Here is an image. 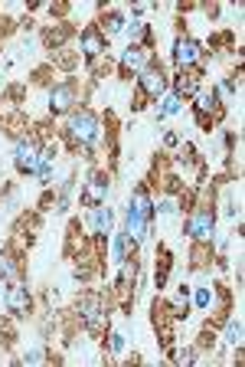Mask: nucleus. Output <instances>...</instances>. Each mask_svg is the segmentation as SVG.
<instances>
[{
	"label": "nucleus",
	"mask_w": 245,
	"mask_h": 367,
	"mask_svg": "<svg viewBox=\"0 0 245 367\" xmlns=\"http://www.w3.org/2000/svg\"><path fill=\"white\" fill-rule=\"evenodd\" d=\"M69 138H72V148H95L98 142V118H95L88 108H76L69 112Z\"/></svg>",
	"instance_id": "nucleus-1"
},
{
	"label": "nucleus",
	"mask_w": 245,
	"mask_h": 367,
	"mask_svg": "<svg viewBox=\"0 0 245 367\" xmlns=\"http://www.w3.org/2000/svg\"><path fill=\"white\" fill-rule=\"evenodd\" d=\"M76 99H79V79H62V82L53 85V92H49V115L72 112Z\"/></svg>",
	"instance_id": "nucleus-2"
},
{
	"label": "nucleus",
	"mask_w": 245,
	"mask_h": 367,
	"mask_svg": "<svg viewBox=\"0 0 245 367\" xmlns=\"http://www.w3.org/2000/svg\"><path fill=\"white\" fill-rule=\"evenodd\" d=\"M79 318H82V325L88 331H102V325L108 321V315H105V309H102V295L85 292L82 299H79Z\"/></svg>",
	"instance_id": "nucleus-3"
},
{
	"label": "nucleus",
	"mask_w": 245,
	"mask_h": 367,
	"mask_svg": "<svg viewBox=\"0 0 245 367\" xmlns=\"http://www.w3.org/2000/svg\"><path fill=\"white\" fill-rule=\"evenodd\" d=\"M39 138H43V135H29V138H20L17 148H13V164H17L20 174H33V170H37Z\"/></svg>",
	"instance_id": "nucleus-4"
},
{
	"label": "nucleus",
	"mask_w": 245,
	"mask_h": 367,
	"mask_svg": "<svg viewBox=\"0 0 245 367\" xmlns=\"http://www.w3.org/2000/svg\"><path fill=\"white\" fill-rule=\"evenodd\" d=\"M213 226H216V217H213V207H197L193 217L187 223V233L197 240L199 246H206L213 240Z\"/></svg>",
	"instance_id": "nucleus-5"
},
{
	"label": "nucleus",
	"mask_w": 245,
	"mask_h": 367,
	"mask_svg": "<svg viewBox=\"0 0 245 367\" xmlns=\"http://www.w3.org/2000/svg\"><path fill=\"white\" fill-rule=\"evenodd\" d=\"M151 66V49L141 46V43H131V46L121 53V63H118V73L131 75V73H144Z\"/></svg>",
	"instance_id": "nucleus-6"
},
{
	"label": "nucleus",
	"mask_w": 245,
	"mask_h": 367,
	"mask_svg": "<svg viewBox=\"0 0 245 367\" xmlns=\"http://www.w3.org/2000/svg\"><path fill=\"white\" fill-rule=\"evenodd\" d=\"M108 187H112V178L105 170H92V178L85 184V194H82V204L85 207H102L105 197H108Z\"/></svg>",
	"instance_id": "nucleus-7"
},
{
	"label": "nucleus",
	"mask_w": 245,
	"mask_h": 367,
	"mask_svg": "<svg viewBox=\"0 0 245 367\" xmlns=\"http://www.w3.org/2000/svg\"><path fill=\"white\" fill-rule=\"evenodd\" d=\"M138 89H141V95L144 99H161L164 92H167V75H164V69L161 66H147L141 73V79H138Z\"/></svg>",
	"instance_id": "nucleus-8"
},
{
	"label": "nucleus",
	"mask_w": 245,
	"mask_h": 367,
	"mask_svg": "<svg viewBox=\"0 0 245 367\" xmlns=\"http://www.w3.org/2000/svg\"><path fill=\"white\" fill-rule=\"evenodd\" d=\"M173 59H177L180 69H197L199 59H203V46H199L197 39L180 37L177 43H173Z\"/></svg>",
	"instance_id": "nucleus-9"
},
{
	"label": "nucleus",
	"mask_w": 245,
	"mask_h": 367,
	"mask_svg": "<svg viewBox=\"0 0 245 367\" xmlns=\"http://www.w3.org/2000/svg\"><path fill=\"white\" fill-rule=\"evenodd\" d=\"M4 305H7V311L13 315V318H23V315H29V292H27V285H10L7 295H4Z\"/></svg>",
	"instance_id": "nucleus-10"
},
{
	"label": "nucleus",
	"mask_w": 245,
	"mask_h": 367,
	"mask_svg": "<svg viewBox=\"0 0 245 367\" xmlns=\"http://www.w3.org/2000/svg\"><path fill=\"white\" fill-rule=\"evenodd\" d=\"M199 79H203V69H180L177 73V82H173V92H177V99H183V95H197L203 85H199Z\"/></svg>",
	"instance_id": "nucleus-11"
},
{
	"label": "nucleus",
	"mask_w": 245,
	"mask_h": 367,
	"mask_svg": "<svg viewBox=\"0 0 245 367\" xmlns=\"http://www.w3.org/2000/svg\"><path fill=\"white\" fill-rule=\"evenodd\" d=\"M82 53H85V59H88V63H95V59L105 53V33L95 27V23L82 30Z\"/></svg>",
	"instance_id": "nucleus-12"
},
{
	"label": "nucleus",
	"mask_w": 245,
	"mask_h": 367,
	"mask_svg": "<svg viewBox=\"0 0 245 367\" xmlns=\"http://www.w3.org/2000/svg\"><path fill=\"white\" fill-rule=\"evenodd\" d=\"M131 210L138 213V217H144L147 223L154 220V204H151V190H147V184H138L131 194Z\"/></svg>",
	"instance_id": "nucleus-13"
},
{
	"label": "nucleus",
	"mask_w": 245,
	"mask_h": 367,
	"mask_svg": "<svg viewBox=\"0 0 245 367\" xmlns=\"http://www.w3.org/2000/svg\"><path fill=\"white\" fill-rule=\"evenodd\" d=\"M53 164H56V144H43V148H39L37 170H33V174H37L43 184H46V180L53 178Z\"/></svg>",
	"instance_id": "nucleus-14"
},
{
	"label": "nucleus",
	"mask_w": 245,
	"mask_h": 367,
	"mask_svg": "<svg viewBox=\"0 0 245 367\" xmlns=\"http://www.w3.org/2000/svg\"><path fill=\"white\" fill-rule=\"evenodd\" d=\"M209 112H213V118H223V108H219V95H216V89H209V92H203V89H199V92H197V115L209 118Z\"/></svg>",
	"instance_id": "nucleus-15"
},
{
	"label": "nucleus",
	"mask_w": 245,
	"mask_h": 367,
	"mask_svg": "<svg viewBox=\"0 0 245 367\" xmlns=\"http://www.w3.org/2000/svg\"><path fill=\"white\" fill-rule=\"evenodd\" d=\"M69 37H72V27H69V23H56V27H49L46 33H43V43H46L49 49H56V46H62Z\"/></svg>",
	"instance_id": "nucleus-16"
},
{
	"label": "nucleus",
	"mask_w": 245,
	"mask_h": 367,
	"mask_svg": "<svg viewBox=\"0 0 245 367\" xmlns=\"http://www.w3.org/2000/svg\"><path fill=\"white\" fill-rule=\"evenodd\" d=\"M102 23L108 27V33H121L124 27H128V20H124V13H118V10H108L102 17Z\"/></svg>",
	"instance_id": "nucleus-17"
},
{
	"label": "nucleus",
	"mask_w": 245,
	"mask_h": 367,
	"mask_svg": "<svg viewBox=\"0 0 245 367\" xmlns=\"http://www.w3.org/2000/svg\"><path fill=\"white\" fill-rule=\"evenodd\" d=\"M180 112V99L177 95H167L161 102V108H157V122H164V118H170V115H177Z\"/></svg>",
	"instance_id": "nucleus-18"
},
{
	"label": "nucleus",
	"mask_w": 245,
	"mask_h": 367,
	"mask_svg": "<svg viewBox=\"0 0 245 367\" xmlns=\"http://www.w3.org/2000/svg\"><path fill=\"white\" fill-rule=\"evenodd\" d=\"M226 344L229 348H239V344H242V321H229L226 325Z\"/></svg>",
	"instance_id": "nucleus-19"
},
{
	"label": "nucleus",
	"mask_w": 245,
	"mask_h": 367,
	"mask_svg": "<svg viewBox=\"0 0 245 367\" xmlns=\"http://www.w3.org/2000/svg\"><path fill=\"white\" fill-rule=\"evenodd\" d=\"M213 299H216V289H209V285L197 289V309H213Z\"/></svg>",
	"instance_id": "nucleus-20"
},
{
	"label": "nucleus",
	"mask_w": 245,
	"mask_h": 367,
	"mask_svg": "<svg viewBox=\"0 0 245 367\" xmlns=\"http://www.w3.org/2000/svg\"><path fill=\"white\" fill-rule=\"evenodd\" d=\"M167 273H170V256L161 253V266H157V275H154V285H157V289H164V282H167Z\"/></svg>",
	"instance_id": "nucleus-21"
},
{
	"label": "nucleus",
	"mask_w": 245,
	"mask_h": 367,
	"mask_svg": "<svg viewBox=\"0 0 245 367\" xmlns=\"http://www.w3.org/2000/svg\"><path fill=\"white\" fill-rule=\"evenodd\" d=\"M173 358H177V364L190 367V364H193V361H197V348H183V351H177Z\"/></svg>",
	"instance_id": "nucleus-22"
},
{
	"label": "nucleus",
	"mask_w": 245,
	"mask_h": 367,
	"mask_svg": "<svg viewBox=\"0 0 245 367\" xmlns=\"http://www.w3.org/2000/svg\"><path fill=\"white\" fill-rule=\"evenodd\" d=\"M112 351H114V354H121V351H124V338H121V335H112Z\"/></svg>",
	"instance_id": "nucleus-23"
},
{
	"label": "nucleus",
	"mask_w": 245,
	"mask_h": 367,
	"mask_svg": "<svg viewBox=\"0 0 245 367\" xmlns=\"http://www.w3.org/2000/svg\"><path fill=\"white\" fill-rule=\"evenodd\" d=\"M161 213H164V217H173V213H177V204H173V200L161 204Z\"/></svg>",
	"instance_id": "nucleus-24"
},
{
	"label": "nucleus",
	"mask_w": 245,
	"mask_h": 367,
	"mask_svg": "<svg viewBox=\"0 0 245 367\" xmlns=\"http://www.w3.org/2000/svg\"><path fill=\"white\" fill-rule=\"evenodd\" d=\"M37 361H43V348H37V351H29L27 354V364H37Z\"/></svg>",
	"instance_id": "nucleus-25"
}]
</instances>
